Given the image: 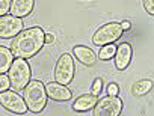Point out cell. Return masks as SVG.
Instances as JSON below:
<instances>
[{"label": "cell", "mask_w": 154, "mask_h": 116, "mask_svg": "<svg viewBox=\"0 0 154 116\" xmlns=\"http://www.w3.org/2000/svg\"><path fill=\"white\" fill-rule=\"evenodd\" d=\"M122 110V101L116 95H107L94 106L95 116H118Z\"/></svg>", "instance_id": "8992f818"}, {"label": "cell", "mask_w": 154, "mask_h": 116, "mask_svg": "<svg viewBox=\"0 0 154 116\" xmlns=\"http://www.w3.org/2000/svg\"><path fill=\"white\" fill-rule=\"evenodd\" d=\"M151 88H152V82L151 80H139V82H136L133 85L131 94L134 97H143V95H146L151 91Z\"/></svg>", "instance_id": "9a60e30c"}, {"label": "cell", "mask_w": 154, "mask_h": 116, "mask_svg": "<svg viewBox=\"0 0 154 116\" xmlns=\"http://www.w3.org/2000/svg\"><path fill=\"white\" fill-rule=\"evenodd\" d=\"M122 29H121V24L119 23H107V24H103L100 29H97V32L94 33L92 36V42L98 47H103V45H107V44H112L115 41H118L122 35Z\"/></svg>", "instance_id": "277c9868"}, {"label": "cell", "mask_w": 154, "mask_h": 116, "mask_svg": "<svg viewBox=\"0 0 154 116\" xmlns=\"http://www.w3.org/2000/svg\"><path fill=\"white\" fill-rule=\"evenodd\" d=\"M8 77L14 91H23L30 82V67L26 59H21V57L14 59L8 70Z\"/></svg>", "instance_id": "3957f363"}, {"label": "cell", "mask_w": 154, "mask_h": 116, "mask_svg": "<svg viewBox=\"0 0 154 116\" xmlns=\"http://www.w3.org/2000/svg\"><path fill=\"white\" fill-rule=\"evenodd\" d=\"M101 89H103V82H101V79H95L94 80V83H92V94L94 95H98L100 92H101Z\"/></svg>", "instance_id": "d6986e66"}, {"label": "cell", "mask_w": 154, "mask_h": 116, "mask_svg": "<svg viewBox=\"0 0 154 116\" xmlns=\"http://www.w3.org/2000/svg\"><path fill=\"white\" fill-rule=\"evenodd\" d=\"M33 5H35V0H12L9 12L14 17L23 18V17H26L32 12Z\"/></svg>", "instance_id": "8fae6325"}, {"label": "cell", "mask_w": 154, "mask_h": 116, "mask_svg": "<svg viewBox=\"0 0 154 116\" xmlns=\"http://www.w3.org/2000/svg\"><path fill=\"white\" fill-rule=\"evenodd\" d=\"M116 94H118V85L110 83L107 86V95H116Z\"/></svg>", "instance_id": "44dd1931"}, {"label": "cell", "mask_w": 154, "mask_h": 116, "mask_svg": "<svg viewBox=\"0 0 154 116\" xmlns=\"http://www.w3.org/2000/svg\"><path fill=\"white\" fill-rule=\"evenodd\" d=\"M74 61L69 53H63L56 64L54 68V80L60 85H69L74 77Z\"/></svg>", "instance_id": "5b68a950"}, {"label": "cell", "mask_w": 154, "mask_h": 116, "mask_svg": "<svg viewBox=\"0 0 154 116\" xmlns=\"http://www.w3.org/2000/svg\"><path fill=\"white\" fill-rule=\"evenodd\" d=\"M14 61V54L6 47L0 45V74H6Z\"/></svg>", "instance_id": "5bb4252c"}, {"label": "cell", "mask_w": 154, "mask_h": 116, "mask_svg": "<svg viewBox=\"0 0 154 116\" xmlns=\"http://www.w3.org/2000/svg\"><path fill=\"white\" fill-rule=\"evenodd\" d=\"M24 91V103L27 106V110L33 112V113H39L41 110H44L45 104H47V91L42 82L39 80H32L26 85Z\"/></svg>", "instance_id": "7a4b0ae2"}, {"label": "cell", "mask_w": 154, "mask_h": 116, "mask_svg": "<svg viewBox=\"0 0 154 116\" xmlns=\"http://www.w3.org/2000/svg\"><path fill=\"white\" fill-rule=\"evenodd\" d=\"M11 2L12 0H0V17L6 15L11 9Z\"/></svg>", "instance_id": "e0dca14e"}, {"label": "cell", "mask_w": 154, "mask_h": 116, "mask_svg": "<svg viewBox=\"0 0 154 116\" xmlns=\"http://www.w3.org/2000/svg\"><path fill=\"white\" fill-rule=\"evenodd\" d=\"M121 29H122V30H128V29H130V23H128V21H124V23L121 24Z\"/></svg>", "instance_id": "603a6c76"}, {"label": "cell", "mask_w": 154, "mask_h": 116, "mask_svg": "<svg viewBox=\"0 0 154 116\" xmlns=\"http://www.w3.org/2000/svg\"><path fill=\"white\" fill-rule=\"evenodd\" d=\"M115 50H116V47H115L113 44L103 45V48H101V50H100V53H98V57H100L101 61H109V59H112V57H113Z\"/></svg>", "instance_id": "2e32d148"}, {"label": "cell", "mask_w": 154, "mask_h": 116, "mask_svg": "<svg viewBox=\"0 0 154 116\" xmlns=\"http://www.w3.org/2000/svg\"><path fill=\"white\" fill-rule=\"evenodd\" d=\"M142 3H143L145 11H146L149 15H152V14H154V0H142Z\"/></svg>", "instance_id": "ffe728a7"}, {"label": "cell", "mask_w": 154, "mask_h": 116, "mask_svg": "<svg viewBox=\"0 0 154 116\" xmlns=\"http://www.w3.org/2000/svg\"><path fill=\"white\" fill-rule=\"evenodd\" d=\"M97 97L98 95H94V94H85V95H80L72 104V109L77 110V112H88L91 109H94V106L97 104Z\"/></svg>", "instance_id": "4fadbf2b"}, {"label": "cell", "mask_w": 154, "mask_h": 116, "mask_svg": "<svg viewBox=\"0 0 154 116\" xmlns=\"http://www.w3.org/2000/svg\"><path fill=\"white\" fill-rule=\"evenodd\" d=\"M45 91H47V97L54 100V101H66V100H69L72 97V94L66 88V85H60L57 82L48 83L45 86Z\"/></svg>", "instance_id": "30bf717a"}, {"label": "cell", "mask_w": 154, "mask_h": 116, "mask_svg": "<svg viewBox=\"0 0 154 116\" xmlns=\"http://www.w3.org/2000/svg\"><path fill=\"white\" fill-rule=\"evenodd\" d=\"M72 53H74V56L77 57V61L82 62V64L86 65V67H92V65L97 62V54H95L89 47L75 45V47L72 48Z\"/></svg>", "instance_id": "7c38bea8"}, {"label": "cell", "mask_w": 154, "mask_h": 116, "mask_svg": "<svg viewBox=\"0 0 154 116\" xmlns=\"http://www.w3.org/2000/svg\"><path fill=\"white\" fill-rule=\"evenodd\" d=\"M11 88V82H9V77L5 76V74H0V92H3L6 89Z\"/></svg>", "instance_id": "ac0fdd59"}, {"label": "cell", "mask_w": 154, "mask_h": 116, "mask_svg": "<svg viewBox=\"0 0 154 116\" xmlns=\"http://www.w3.org/2000/svg\"><path fill=\"white\" fill-rule=\"evenodd\" d=\"M0 104H2L6 110L17 113V115H23V113L27 112V106L24 103V98L20 97L17 92L9 91V89L0 92Z\"/></svg>", "instance_id": "52a82bcc"}, {"label": "cell", "mask_w": 154, "mask_h": 116, "mask_svg": "<svg viewBox=\"0 0 154 116\" xmlns=\"http://www.w3.org/2000/svg\"><path fill=\"white\" fill-rule=\"evenodd\" d=\"M54 41V36L51 35V33H45V36H44V42L45 44H51Z\"/></svg>", "instance_id": "7402d4cb"}, {"label": "cell", "mask_w": 154, "mask_h": 116, "mask_svg": "<svg viewBox=\"0 0 154 116\" xmlns=\"http://www.w3.org/2000/svg\"><path fill=\"white\" fill-rule=\"evenodd\" d=\"M113 56H115V67H116V70L122 71V70H125V68L130 65V62H131L133 48H131V45H130L128 42H122V44H119V45L116 47Z\"/></svg>", "instance_id": "9c48e42d"}, {"label": "cell", "mask_w": 154, "mask_h": 116, "mask_svg": "<svg viewBox=\"0 0 154 116\" xmlns=\"http://www.w3.org/2000/svg\"><path fill=\"white\" fill-rule=\"evenodd\" d=\"M44 30L41 27H30L21 30L17 36L12 38L11 51L15 57L21 59H30L42 47H44Z\"/></svg>", "instance_id": "6da1fadb"}, {"label": "cell", "mask_w": 154, "mask_h": 116, "mask_svg": "<svg viewBox=\"0 0 154 116\" xmlns=\"http://www.w3.org/2000/svg\"><path fill=\"white\" fill-rule=\"evenodd\" d=\"M23 20L14 15H2L0 17V38L9 39L17 36L23 30Z\"/></svg>", "instance_id": "ba28073f"}]
</instances>
